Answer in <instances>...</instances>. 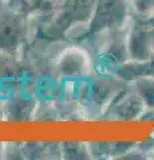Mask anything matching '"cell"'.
I'll return each instance as SVG.
<instances>
[{
	"label": "cell",
	"mask_w": 154,
	"mask_h": 160,
	"mask_svg": "<svg viewBox=\"0 0 154 160\" xmlns=\"http://www.w3.org/2000/svg\"><path fill=\"white\" fill-rule=\"evenodd\" d=\"M131 0H97L90 20L91 32L123 27L131 22Z\"/></svg>",
	"instance_id": "obj_1"
},
{
	"label": "cell",
	"mask_w": 154,
	"mask_h": 160,
	"mask_svg": "<svg viewBox=\"0 0 154 160\" xmlns=\"http://www.w3.org/2000/svg\"><path fill=\"white\" fill-rule=\"evenodd\" d=\"M56 72L61 78L83 79L94 73V59L81 44H70L59 55Z\"/></svg>",
	"instance_id": "obj_2"
},
{
	"label": "cell",
	"mask_w": 154,
	"mask_h": 160,
	"mask_svg": "<svg viewBox=\"0 0 154 160\" xmlns=\"http://www.w3.org/2000/svg\"><path fill=\"white\" fill-rule=\"evenodd\" d=\"M147 108L142 98L129 84V87L109 107L106 111V116L118 120H133L145 116Z\"/></svg>",
	"instance_id": "obj_3"
},
{
	"label": "cell",
	"mask_w": 154,
	"mask_h": 160,
	"mask_svg": "<svg viewBox=\"0 0 154 160\" xmlns=\"http://www.w3.org/2000/svg\"><path fill=\"white\" fill-rule=\"evenodd\" d=\"M130 86L142 98L147 111H154V75H143L131 82Z\"/></svg>",
	"instance_id": "obj_4"
},
{
	"label": "cell",
	"mask_w": 154,
	"mask_h": 160,
	"mask_svg": "<svg viewBox=\"0 0 154 160\" xmlns=\"http://www.w3.org/2000/svg\"><path fill=\"white\" fill-rule=\"evenodd\" d=\"M66 6L74 22H90L95 11L97 0H68Z\"/></svg>",
	"instance_id": "obj_5"
},
{
	"label": "cell",
	"mask_w": 154,
	"mask_h": 160,
	"mask_svg": "<svg viewBox=\"0 0 154 160\" xmlns=\"http://www.w3.org/2000/svg\"><path fill=\"white\" fill-rule=\"evenodd\" d=\"M149 75H154V53L149 59Z\"/></svg>",
	"instance_id": "obj_6"
}]
</instances>
